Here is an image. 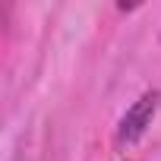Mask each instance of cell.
<instances>
[{"label": "cell", "mask_w": 161, "mask_h": 161, "mask_svg": "<svg viewBox=\"0 0 161 161\" xmlns=\"http://www.w3.org/2000/svg\"><path fill=\"white\" fill-rule=\"evenodd\" d=\"M158 108H161V89L142 92V95L126 108V114H123L120 123H117V145H133V142H139V139L148 133V126H152Z\"/></svg>", "instance_id": "cell-1"}]
</instances>
